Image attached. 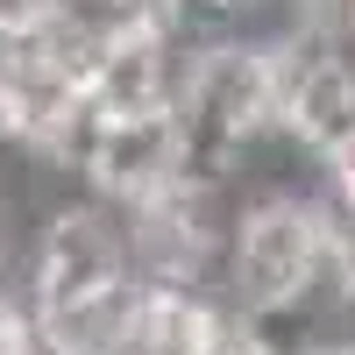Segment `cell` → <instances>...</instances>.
Returning <instances> with one entry per match:
<instances>
[]
</instances>
